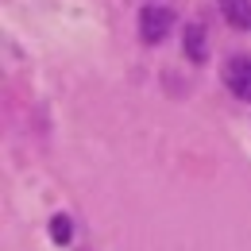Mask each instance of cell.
I'll return each mask as SVG.
<instances>
[{
	"instance_id": "obj_1",
	"label": "cell",
	"mask_w": 251,
	"mask_h": 251,
	"mask_svg": "<svg viewBox=\"0 0 251 251\" xmlns=\"http://www.w3.org/2000/svg\"><path fill=\"white\" fill-rule=\"evenodd\" d=\"M170 24H174V12L151 4V8L139 12V39H143V43H162V39L170 35Z\"/></svg>"
},
{
	"instance_id": "obj_2",
	"label": "cell",
	"mask_w": 251,
	"mask_h": 251,
	"mask_svg": "<svg viewBox=\"0 0 251 251\" xmlns=\"http://www.w3.org/2000/svg\"><path fill=\"white\" fill-rule=\"evenodd\" d=\"M224 81H228V89L240 97V100H251V58H248V54L228 58V66H224Z\"/></svg>"
},
{
	"instance_id": "obj_3",
	"label": "cell",
	"mask_w": 251,
	"mask_h": 251,
	"mask_svg": "<svg viewBox=\"0 0 251 251\" xmlns=\"http://www.w3.org/2000/svg\"><path fill=\"white\" fill-rule=\"evenodd\" d=\"M220 12H224L236 27H251V4L248 0H220Z\"/></svg>"
},
{
	"instance_id": "obj_4",
	"label": "cell",
	"mask_w": 251,
	"mask_h": 251,
	"mask_svg": "<svg viewBox=\"0 0 251 251\" xmlns=\"http://www.w3.org/2000/svg\"><path fill=\"white\" fill-rule=\"evenodd\" d=\"M186 54L193 58V62L205 58V31H201V24H189L186 27Z\"/></svg>"
},
{
	"instance_id": "obj_5",
	"label": "cell",
	"mask_w": 251,
	"mask_h": 251,
	"mask_svg": "<svg viewBox=\"0 0 251 251\" xmlns=\"http://www.w3.org/2000/svg\"><path fill=\"white\" fill-rule=\"evenodd\" d=\"M50 232H54V244H70V220H66V217L50 220Z\"/></svg>"
}]
</instances>
